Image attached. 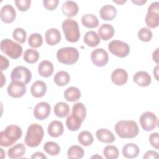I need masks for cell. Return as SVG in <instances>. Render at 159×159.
<instances>
[{
	"instance_id": "3957f363",
	"label": "cell",
	"mask_w": 159,
	"mask_h": 159,
	"mask_svg": "<svg viewBox=\"0 0 159 159\" xmlns=\"http://www.w3.org/2000/svg\"><path fill=\"white\" fill-rule=\"evenodd\" d=\"M44 135L43 127L38 124H32L29 126L24 142L29 147H36L39 146Z\"/></svg>"
},
{
	"instance_id": "44dd1931",
	"label": "cell",
	"mask_w": 159,
	"mask_h": 159,
	"mask_svg": "<svg viewBox=\"0 0 159 159\" xmlns=\"http://www.w3.org/2000/svg\"><path fill=\"white\" fill-rule=\"evenodd\" d=\"M48 133L52 137H58L61 136L64 131L63 125L59 120L52 121L48 126Z\"/></svg>"
},
{
	"instance_id": "f35d334b",
	"label": "cell",
	"mask_w": 159,
	"mask_h": 159,
	"mask_svg": "<svg viewBox=\"0 0 159 159\" xmlns=\"http://www.w3.org/2000/svg\"><path fill=\"white\" fill-rule=\"evenodd\" d=\"M28 43L32 48H39L43 43L42 36L39 33H33L29 36L28 39Z\"/></svg>"
},
{
	"instance_id": "8fae6325",
	"label": "cell",
	"mask_w": 159,
	"mask_h": 159,
	"mask_svg": "<svg viewBox=\"0 0 159 159\" xmlns=\"http://www.w3.org/2000/svg\"><path fill=\"white\" fill-rule=\"evenodd\" d=\"M91 60L93 64L98 67L105 66L109 60L107 52L103 48H96L91 54Z\"/></svg>"
},
{
	"instance_id": "60d3db41",
	"label": "cell",
	"mask_w": 159,
	"mask_h": 159,
	"mask_svg": "<svg viewBox=\"0 0 159 159\" xmlns=\"http://www.w3.org/2000/svg\"><path fill=\"white\" fill-rule=\"evenodd\" d=\"M153 34L152 31L146 27L141 28L138 32V37L142 42H149L152 38Z\"/></svg>"
},
{
	"instance_id": "c3c4849f",
	"label": "cell",
	"mask_w": 159,
	"mask_h": 159,
	"mask_svg": "<svg viewBox=\"0 0 159 159\" xmlns=\"http://www.w3.org/2000/svg\"><path fill=\"white\" fill-rule=\"evenodd\" d=\"M158 50L159 48H157L155 52H153V55H152V57L153 60L157 63V64H158Z\"/></svg>"
},
{
	"instance_id": "1f68e13d",
	"label": "cell",
	"mask_w": 159,
	"mask_h": 159,
	"mask_svg": "<svg viewBox=\"0 0 159 159\" xmlns=\"http://www.w3.org/2000/svg\"><path fill=\"white\" fill-rule=\"evenodd\" d=\"M53 80L57 86H64L70 82V76L66 71H60L55 75Z\"/></svg>"
},
{
	"instance_id": "ffe728a7",
	"label": "cell",
	"mask_w": 159,
	"mask_h": 159,
	"mask_svg": "<svg viewBox=\"0 0 159 159\" xmlns=\"http://www.w3.org/2000/svg\"><path fill=\"white\" fill-rule=\"evenodd\" d=\"M116 8L111 4H106L102 6L99 11L100 17L104 20H112L116 17Z\"/></svg>"
},
{
	"instance_id": "2e32d148",
	"label": "cell",
	"mask_w": 159,
	"mask_h": 159,
	"mask_svg": "<svg viewBox=\"0 0 159 159\" xmlns=\"http://www.w3.org/2000/svg\"><path fill=\"white\" fill-rule=\"evenodd\" d=\"M45 37L48 45L53 46L58 43L61 40V34L57 29L52 28L48 29L45 34Z\"/></svg>"
},
{
	"instance_id": "5bb4252c",
	"label": "cell",
	"mask_w": 159,
	"mask_h": 159,
	"mask_svg": "<svg viewBox=\"0 0 159 159\" xmlns=\"http://www.w3.org/2000/svg\"><path fill=\"white\" fill-rule=\"evenodd\" d=\"M1 20L6 24L12 22L16 17V12L14 7L9 4H6L2 7L0 12Z\"/></svg>"
},
{
	"instance_id": "7bdbcfd3",
	"label": "cell",
	"mask_w": 159,
	"mask_h": 159,
	"mask_svg": "<svg viewBox=\"0 0 159 159\" xmlns=\"http://www.w3.org/2000/svg\"><path fill=\"white\" fill-rule=\"evenodd\" d=\"M59 3L58 0H43V4L45 8L48 11H53L55 9Z\"/></svg>"
},
{
	"instance_id": "f546056e",
	"label": "cell",
	"mask_w": 159,
	"mask_h": 159,
	"mask_svg": "<svg viewBox=\"0 0 159 159\" xmlns=\"http://www.w3.org/2000/svg\"><path fill=\"white\" fill-rule=\"evenodd\" d=\"M83 40L86 45L91 47H96L100 43L99 37L94 31L87 32L84 36Z\"/></svg>"
},
{
	"instance_id": "ab89813d",
	"label": "cell",
	"mask_w": 159,
	"mask_h": 159,
	"mask_svg": "<svg viewBox=\"0 0 159 159\" xmlns=\"http://www.w3.org/2000/svg\"><path fill=\"white\" fill-rule=\"evenodd\" d=\"M13 38L20 43H23L25 42L27 38L26 31L20 27H17L12 32Z\"/></svg>"
},
{
	"instance_id": "b9f144b4",
	"label": "cell",
	"mask_w": 159,
	"mask_h": 159,
	"mask_svg": "<svg viewBox=\"0 0 159 159\" xmlns=\"http://www.w3.org/2000/svg\"><path fill=\"white\" fill-rule=\"evenodd\" d=\"M14 2L17 9L22 12L26 11L31 4L30 0H15Z\"/></svg>"
},
{
	"instance_id": "74e56055",
	"label": "cell",
	"mask_w": 159,
	"mask_h": 159,
	"mask_svg": "<svg viewBox=\"0 0 159 159\" xmlns=\"http://www.w3.org/2000/svg\"><path fill=\"white\" fill-rule=\"evenodd\" d=\"M82 122H83L76 119L71 114L66 120V125L70 130L76 131L80 128Z\"/></svg>"
},
{
	"instance_id": "484cf974",
	"label": "cell",
	"mask_w": 159,
	"mask_h": 159,
	"mask_svg": "<svg viewBox=\"0 0 159 159\" xmlns=\"http://www.w3.org/2000/svg\"><path fill=\"white\" fill-rule=\"evenodd\" d=\"M26 149L23 143H17L10 148L7 151L8 157L12 159L22 158L25 153Z\"/></svg>"
},
{
	"instance_id": "cb8c5ba5",
	"label": "cell",
	"mask_w": 159,
	"mask_h": 159,
	"mask_svg": "<svg viewBox=\"0 0 159 159\" xmlns=\"http://www.w3.org/2000/svg\"><path fill=\"white\" fill-rule=\"evenodd\" d=\"M53 65L52 63L48 60L42 61L38 66V72L43 77L48 78L52 76L53 72Z\"/></svg>"
},
{
	"instance_id": "83f0119b",
	"label": "cell",
	"mask_w": 159,
	"mask_h": 159,
	"mask_svg": "<svg viewBox=\"0 0 159 159\" xmlns=\"http://www.w3.org/2000/svg\"><path fill=\"white\" fill-rule=\"evenodd\" d=\"M82 24L89 29L97 27L99 25V20L98 17L92 14H86L81 17Z\"/></svg>"
},
{
	"instance_id": "603a6c76",
	"label": "cell",
	"mask_w": 159,
	"mask_h": 159,
	"mask_svg": "<svg viewBox=\"0 0 159 159\" xmlns=\"http://www.w3.org/2000/svg\"><path fill=\"white\" fill-rule=\"evenodd\" d=\"M122 155L127 158H136L139 153L140 149L139 147L133 143H129L125 144L122 148Z\"/></svg>"
},
{
	"instance_id": "6da1fadb",
	"label": "cell",
	"mask_w": 159,
	"mask_h": 159,
	"mask_svg": "<svg viewBox=\"0 0 159 159\" xmlns=\"http://www.w3.org/2000/svg\"><path fill=\"white\" fill-rule=\"evenodd\" d=\"M117 135L122 139H132L135 137L139 132L137 123L132 120H122L117 122L114 127Z\"/></svg>"
},
{
	"instance_id": "d4e9b609",
	"label": "cell",
	"mask_w": 159,
	"mask_h": 159,
	"mask_svg": "<svg viewBox=\"0 0 159 159\" xmlns=\"http://www.w3.org/2000/svg\"><path fill=\"white\" fill-rule=\"evenodd\" d=\"M98 32V35L103 40H108L114 36L115 30L113 26L111 24H104L99 27Z\"/></svg>"
},
{
	"instance_id": "db71d44e",
	"label": "cell",
	"mask_w": 159,
	"mask_h": 159,
	"mask_svg": "<svg viewBox=\"0 0 159 159\" xmlns=\"http://www.w3.org/2000/svg\"><path fill=\"white\" fill-rule=\"evenodd\" d=\"M102 158V157H101V156H99V155H95V156H93L92 157H91V158Z\"/></svg>"
},
{
	"instance_id": "8992f818",
	"label": "cell",
	"mask_w": 159,
	"mask_h": 159,
	"mask_svg": "<svg viewBox=\"0 0 159 159\" xmlns=\"http://www.w3.org/2000/svg\"><path fill=\"white\" fill-rule=\"evenodd\" d=\"M1 50L12 59H17L20 57L22 53V46L9 39H5L1 42Z\"/></svg>"
},
{
	"instance_id": "30bf717a",
	"label": "cell",
	"mask_w": 159,
	"mask_h": 159,
	"mask_svg": "<svg viewBox=\"0 0 159 159\" xmlns=\"http://www.w3.org/2000/svg\"><path fill=\"white\" fill-rule=\"evenodd\" d=\"M140 124L142 128L146 131H151L155 129L158 124L156 115L150 111L143 112L140 117Z\"/></svg>"
},
{
	"instance_id": "5b68a950",
	"label": "cell",
	"mask_w": 159,
	"mask_h": 159,
	"mask_svg": "<svg viewBox=\"0 0 159 159\" xmlns=\"http://www.w3.org/2000/svg\"><path fill=\"white\" fill-rule=\"evenodd\" d=\"M57 58L58 61L65 65L75 63L79 58L78 50L72 47L60 48L57 52Z\"/></svg>"
},
{
	"instance_id": "ba28073f",
	"label": "cell",
	"mask_w": 159,
	"mask_h": 159,
	"mask_svg": "<svg viewBox=\"0 0 159 159\" xmlns=\"http://www.w3.org/2000/svg\"><path fill=\"white\" fill-rule=\"evenodd\" d=\"M108 50L113 55L120 57H126L130 53L129 45L122 41L114 40L111 41L108 45Z\"/></svg>"
},
{
	"instance_id": "f907efd6",
	"label": "cell",
	"mask_w": 159,
	"mask_h": 159,
	"mask_svg": "<svg viewBox=\"0 0 159 159\" xmlns=\"http://www.w3.org/2000/svg\"><path fill=\"white\" fill-rule=\"evenodd\" d=\"M158 65H157L155 68L153 69V75L155 76L156 80L158 81Z\"/></svg>"
},
{
	"instance_id": "836d02e7",
	"label": "cell",
	"mask_w": 159,
	"mask_h": 159,
	"mask_svg": "<svg viewBox=\"0 0 159 159\" xmlns=\"http://www.w3.org/2000/svg\"><path fill=\"white\" fill-rule=\"evenodd\" d=\"M39 58V53L35 49H27L24 53V60L28 63L33 64L36 63Z\"/></svg>"
},
{
	"instance_id": "681fc988",
	"label": "cell",
	"mask_w": 159,
	"mask_h": 159,
	"mask_svg": "<svg viewBox=\"0 0 159 159\" xmlns=\"http://www.w3.org/2000/svg\"><path fill=\"white\" fill-rule=\"evenodd\" d=\"M131 1L138 6H142L147 2L146 0H131Z\"/></svg>"
},
{
	"instance_id": "e0dca14e",
	"label": "cell",
	"mask_w": 159,
	"mask_h": 159,
	"mask_svg": "<svg viewBox=\"0 0 159 159\" xmlns=\"http://www.w3.org/2000/svg\"><path fill=\"white\" fill-rule=\"evenodd\" d=\"M133 81L140 86L146 87L150 84L152 78L150 75L147 72L144 71H139L134 75Z\"/></svg>"
},
{
	"instance_id": "4fadbf2b",
	"label": "cell",
	"mask_w": 159,
	"mask_h": 159,
	"mask_svg": "<svg viewBox=\"0 0 159 159\" xmlns=\"http://www.w3.org/2000/svg\"><path fill=\"white\" fill-rule=\"evenodd\" d=\"M51 111V106L47 102H39L34 109V116L37 120H42L48 117Z\"/></svg>"
},
{
	"instance_id": "9c48e42d",
	"label": "cell",
	"mask_w": 159,
	"mask_h": 159,
	"mask_svg": "<svg viewBox=\"0 0 159 159\" xmlns=\"http://www.w3.org/2000/svg\"><path fill=\"white\" fill-rule=\"evenodd\" d=\"M12 81H20L28 84L32 79V73L27 68L23 66H17L14 68L11 74Z\"/></svg>"
},
{
	"instance_id": "9a60e30c",
	"label": "cell",
	"mask_w": 159,
	"mask_h": 159,
	"mask_svg": "<svg viewBox=\"0 0 159 159\" xmlns=\"http://www.w3.org/2000/svg\"><path fill=\"white\" fill-rule=\"evenodd\" d=\"M127 72L122 68H117L111 74V80L116 85L122 86L127 83Z\"/></svg>"
},
{
	"instance_id": "7402d4cb",
	"label": "cell",
	"mask_w": 159,
	"mask_h": 159,
	"mask_svg": "<svg viewBox=\"0 0 159 159\" xmlns=\"http://www.w3.org/2000/svg\"><path fill=\"white\" fill-rule=\"evenodd\" d=\"M96 136L98 140L106 143H112L116 139V137L112 132L104 128L98 129L96 132Z\"/></svg>"
},
{
	"instance_id": "ac0fdd59",
	"label": "cell",
	"mask_w": 159,
	"mask_h": 159,
	"mask_svg": "<svg viewBox=\"0 0 159 159\" xmlns=\"http://www.w3.org/2000/svg\"><path fill=\"white\" fill-rule=\"evenodd\" d=\"M78 6L75 1H66L61 6V11L63 14L68 17L75 16L78 12Z\"/></svg>"
},
{
	"instance_id": "f5cc1de1",
	"label": "cell",
	"mask_w": 159,
	"mask_h": 159,
	"mask_svg": "<svg viewBox=\"0 0 159 159\" xmlns=\"http://www.w3.org/2000/svg\"><path fill=\"white\" fill-rule=\"evenodd\" d=\"M114 2L117 3V4H122L124 3H125L126 2V1H113Z\"/></svg>"
},
{
	"instance_id": "d590c367",
	"label": "cell",
	"mask_w": 159,
	"mask_h": 159,
	"mask_svg": "<svg viewBox=\"0 0 159 159\" xmlns=\"http://www.w3.org/2000/svg\"><path fill=\"white\" fill-rule=\"evenodd\" d=\"M43 150L45 152L52 156H55L59 154L60 147L58 144L54 142H47L43 145Z\"/></svg>"
},
{
	"instance_id": "8d00e7d4",
	"label": "cell",
	"mask_w": 159,
	"mask_h": 159,
	"mask_svg": "<svg viewBox=\"0 0 159 159\" xmlns=\"http://www.w3.org/2000/svg\"><path fill=\"white\" fill-rule=\"evenodd\" d=\"M118 148L114 145H107L103 150V155L107 159H116L119 157Z\"/></svg>"
},
{
	"instance_id": "d6a6232c",
	"label": "cell",
	"mask_w": 159,
	"mask_h": 159,
	"mask_svg": "<svg viewBox=\"0 0 159 159\" xmlns=\"http://www.w3.org/2000/svg\"><path fill=\"white\" fill-rule=\"evenodd\" d=\"M78 139L80 143L85 147L91 145L94 140L92 134L87 130L81 132L78 135Z\"/></svg>"
},
{
	"instance_id": "d6986e66",
	"label": "cell",
	"mask_w": 159,
	"mask_h": 159,
	"mask_svg": "<svg viewBox=\"0 0 159 159\" xmlns=\"http://www.w3.org/2000/svg\"><path fill=\"white\" fill-rule=\"evenodd\" d=\"M47 92L46 84L40 80L35 81L30 88L31 94L35 98H42Z\"/></svg>"
},
{
	"instance_id": "e575fe53",
	"label": "cell",
	"mask_w": 159,
	"mask_h": 159,
	"mask_svg": "<svg viewBox=\"0 0 159 159\" xmlns=\"http://www.w3.org/2000/svg\"><path fill=\"white\" fill-rule=\"evenodd\" d=\"M84 151L81 147L78 145L71 146L67 152V155L69 158H81L84 156Z\"/></svg>"
},
{
	"instance_id": "7dc6e473",
	"label": "cell",
	"mask_w": 159,
	"mask_h": 159,
	"mask_svg": "<svg viewBox=\"0 0 159 159\" xmlns=\"http://www.w3.org/2000/svg\"><path fill=\"white\" fill-rule=\"evenodd\" d=\"M31 158L32 159H35V158H40V159H42V158H47V157L42 152H35L34 153L32 154V155L31 156Z\"/></svg>"
},
{
	"instance_id": "bcb514c9",
	"label": "cell",
	"mask_w": 159,
	"mask_h": 159,
	"mask_svg": "<svg viewBox=\"0 0 159 159\" xmlns=\"http://www.w3.org/2000/svg\"><path fill=\"white\" fill-rule=\"evenodd\" d=\"M143 158L147 159V158H158L159 156L157 152L153 150H148L147 151L143 157Z\"/></svg>"
},
{
	"instance_id": "7a4b0ae2",
	"label": "cell",
	"mask_w": 159,
	"mask_h": 159,
	"mask_svg": "<svg viewBox=\"0 0 159 159\" xmlns=\"http://www.w3.org/2000/svg\"><path fill=\"white\" fill-rule=\"evenodd\" d=\"M22 135L21 128L16 125H9L0 133V145L7 147L15 143Z\"/></svg>"
},
{
	"instance_id": "52a82bcc",
	"label": "cell",
	"mask_w": 159,
	"mask_h": 159,
	"mask_svg": "<svg viewBox=\"0 0 159 159\" xmlns=\"http://www.w3.org/2000/svg\"><path fill=\"white\" fill-rule=\"evenodd\" d=\"M147 25L150 28H156L159 25V2H152L148 8L145 18Z\"/></svg>"
},
{
	"instance_id": "ee69618b",
	"label": "cell",
	"mask_w": 159,
	"mask_h": 159,
	"mask_svg": "<svg viewBox=\"0 0 159 159\" xmlns=\"http://www.w3.org/2000/svg\"><path fill=\"white\" fill-rule=\"evenodd\" d=\"M158 138H159V135H158V133L157 132L152 133L149 136V141L150 144L152 145V147H153L155 148L157 150L159 148Z\"/></svg>"
},
{
	"instance_id": "f6af8a7d",
	"label": "cell",
	"mask_w": 159,
	"mask_h": 159,
	"mask_svg": "<svg viewBox=\"0 0 159 159\" xmlns=\"http://www.w3.org/2000/svg\"><path fill=\"white\" fill-rule=\"evenodd\" d=\"M0 57H1L0 66H1V70L2 71L3 70H6L8 68L9 65V60H7V58L3 57L2 55H1Z\"/></svg>"
},
{
	"instance_id": "277c9868",
	"label": "cell",
	"mask_w": 159,
	"mask_h": 159,
	"mask_svg": "<svg viewBox=\"0 0 159 159\" xmlns=\"http://www.w3.org/2000/svg\"><path fill=\"white\" fill-rule=\"evenodd\" d=\"M62 29L65 39L70 42H76L80 38L78 22L71 19H66L62 22Z\"/></svg>"
},
{
	"instance_id": "7c38bea8",
	"label": "cell",
	"mask_w": 159,
	"mask_h": 159,
	"mask_svg": "<svg viewBox=\"0 0 159 159\" xmlns=\"http://www.w3.org/2000/svg\"><path fill=\"white\" fill-rule=\"evenodd\" d=\"M8 94L14 98L23 96L26 92V85L20 81H12L7 87Z\"/></svg>"
},
{
	"instance_id": "816d5d0a",
	"label": "cell",
	"mask_w": 159,
	"mask_h": 159,
	"mask_svg": "<svg viewBox=\"0 0 159 159\" xmlns=\"http://www.w3.org/2000/svg\"><path fill=\"white\" fill-rule=\"evenodd\" d=\"M1 76H2V81H1V87H2L4 84L6 83V78H4L3 73L1 72Z\"/></svg>"
},
{
	"instance_id": "4dcf8cb0",
	"label": "cell",
	"mask_w": 159,
	"mask_h": 159,
	"mask_svg": "<svg viewBox=\"0 0 159 159\" xmlns=\"http://www.w3.org/2000/svg\"><path fill=\"white\" fill-rule=\"evenodd\" d=\"M53 111L57 117L63 118L69 114L70 107L66 102H58L55 105Z\"/></svg>"
},
{
	"instance_id": "f1b7e54d",
	"label": "cell",
	"mask_w": 159,
	"mask_h": 159,
	"mask_svg": "<svg viewBox=\"0 0 159 159\" xmlns=\"http://www.w3.org/2000/svg\"><path fill=\"white\" fill-rule=\"evenodd\" d=\"M80 97L81 91L76 87H69L64 92V98L69 102L76 101L80 98Z\"/></svg>"
},
{
	"instance_id": "4316f807",
	"label": "cell",
	"mask_w": 159,
	"mask_h": 159,
	"mask_svg": "<svg viewBox=\"0 0 159 159\" xmlns=\"http://www.w3.org/2000/svg\"><path fill=\"white\" fill-rule=\"evenodd\" d=\"M71 115L77 119H80L83 122L86 116V109L84 105L82 102H77L72 107Z\"/></svg>"
}]
</instances>
